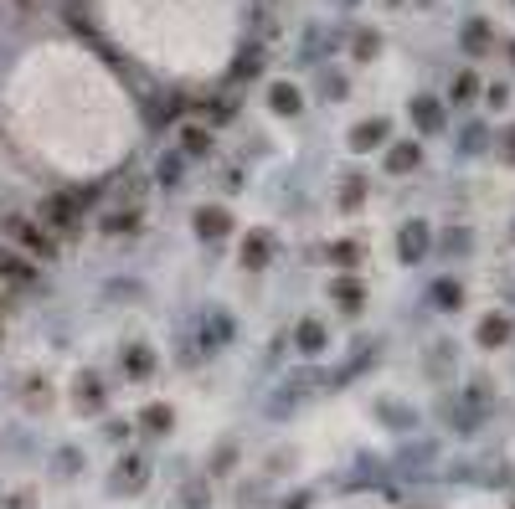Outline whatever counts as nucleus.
<instances>
[{
	"label": "nucleus",
	"instance_id": "f257e3e1",
	"mask_svg": "<svg viewBox=\"0 0 515 509\" xmlns=\"http://www.w3.org/2000/svg\"><path fill=\"white\" fill-rule=\"evenodd\" d=\"M0 227H5V232H11V237H16L26 252H31V258H57V243H52V232H47V227H36L31 217H5Z\"/></svg>",
	"mask_w": 515,
	"mask_h": 509
},
{
	"label": "nucleus",
	"instance_id": "f03ea898",
	"mask_svg": "<svg viewBox=\"0 0 515 509\" xmlns=\"http://www.w3.org/2000/svg\"><path fill=\"white\" fill-rule=\"evenodd\" d=\"M42 227L47 232H73V227H83V201L73 195H47L42 201Z\"/></svg>",
	"mask_w": 515,
	"mask_h": 509
},
{
	"label": "nucleus",
	"instance_id": "7ed1b4c3",
	"mask_svg": "<svg viewBox=\"0 0 515 509\" xmlns=\"http://www.w3.org/2000/svg\"><path fill=\"white\" fill-rule=\"evenodd\" d=\"M0 283H11V289H36V283H42V273L26 263L21 252L0 247Z\"/></svg>",
	"mask_w": 515,
	"mask_h": 509
},
{
	"label": "nucleus",
	"instance_id": "20e7f679",
	"mask_svg": "<svg viewBox=\"0 0 515 509\" xmlns=\"http://www.w3.org/2000/svg\"><path fill=\"white\" fill-rule=\"evenodd\" d=\"M428 252V221H407L402 232H397V258L402 263H417Z\"/></svg>",
	"mask_w": 515,
	"mask_h": 509
},
{
	"label": "nucleus",
	"instance_id": "39448f33",
	"mask_svg": "<svg viewBox=\"0 0 515 509\" xmlns=\"http://www.w3.org/2000/svg\"><path fill=\"white\" fill-rule=\"evenodd\" d=\"M269 263H273V237L269 232H247L243 237V267L258 273V267H269Z\"/></svg>",
	"mask_w": 515,
	"mask_h": 509
},
{
	"label": "nucleus",
	"instance_id": "423d86ee",
	"mask_svg": "<svg viewBox=\"0 0 515 509\" xmlns=\"http://www.w3.org/2000/svg\"><path fill=\"white\" fill-rule=\"evenodd\" d=\"M382 145H387V119H366V123H356V129H350V149H356V155L382 149Z\"/></svg>",
	"mask_w": 515,
	"mask_h": 509
},
{
	"label": "nucleus",
	"instance_id": "0eeeda50",
	"mask_svg": "<svg viewBox=\"0 0 515 509\" xmlns=\"http://www.w3.org/2000/svg\"><path fill=\"white\" fill-rule=\"evenodd\" d=\"M149 479V463L145 458H124L119 463V473H114V489H124V494H140Z\"/></svg>",
	"mask_w": 515,
	"mask_h": 509
},
{
	"label": "nucleus",
	"instance_id": "6e6552de",
	"mask_svg": "<svg viewBox=\"0 0 515 509\" xmlns=\"http://www.w3.org/2000/svg\"><path fill=\"white\" fill-rule=\"evenodd\" d=\"M413 119L422 134H433V129H443V103L439 98H428V93H417L413 98Z\"/></svg>",
	"mask_w": 515,
	"mask_h": 509
},
{
	"label": "nucleus",
	"instance_id": "1a4fd4ad",
	"mask_svg": "<svg viewBox=\"0 0 515 509\" xmlns=\"http://www.w3.org/2000/svg\"><path fill=\"white\" fill-rule=\"evenodd\" d=\"M109 407V391H103L99 376H83L77 381V412H103Z\"/></svg>",
	"mask_w": 515,
	"mask_h": 509
},
{
	"label": "nucleus",
	"instance_id": "9d476101",
	"mask_svg": "<svg viewBox=\"0 0 515 509\" xmlns=\"http://www.w3.org/2000/svg\"><path fill=\"white\" fill-rule=\"evenodd\" d=\"M459 42H464V52H469V57H485V52L495 47V31H490V21H479V16H474V21L464 26V36H459Z\"/></svg>",
	"mask_w": 515,
	"mask_h": 509
},
{
	"label": "nucleus",
	"instance_id": "9b49d317",
	"mask_svg": "<svg viewBox=\"0 0 515 509\" xmlns=\"http://www.w3.org/2000/svg\"><path fill=\"white\" fill-rule=\"evenodd\" d=\"M330 298H335V304H341L345 314H356V309H361V304H366V289H361V283H356V278H335V283H330Z\"/></svg>",
	"mask_w": 515,
	"mask_h": 509
},
{
	"label": "nucleus",
	"instance_id": "f8f14e48",
	"mask_svg": "<svg viewBox=\"0 0 515 509\" xmlns=\"http://www.w3.org/2000/svg\"><path fill=\"white\" fill-rule=\"evenodd\" d=\"M269 108H273V114H289V119H294L299 108H304V98H299L294 83H273V88H269Z\"/></svg>",
	"mask_w": 515,
	"mask_h": 509
},
{
	"label": "nucleus",
	"instance_id": "ddd939ff",
	"mask_svg": "<svg viewBox=\"0 0 515 509\" xmlns=\"http://www.w3.org/2000/svg\"><path fill=\"white\" fill-rule=\"evenodd\" d=\"M294 339H299V350H304V355H319V350L330 345V335H325V324H319V319H299Z\"/></svg>",
	"mask_w": 515,
	"mask_h": 509
},
{
	"label": "nucleus",
	"instance_id": "4468645a",
	"mask_svg": "<svg viewBox=\"0 0 515 509\" xmlns=\"http://www.w3.org/2000/svg\"><path fill=\"white\" fill-rule=\"evenodd\" d=\"M227 227H232V217H227L221 206H201V211H197V232H201V237L217 243V237H227Z\"/></svg>",
	"mask_w": 515,
	"mask_h": 509
},
{
	"label": "nucleus",
	"instance_id": "2eb2a0df",
	"mask_svg": "<svg viewBox=\"0 0 515 509\" xmlns=\"http://www.w3.org/2000/svg\"><path fill=\"white\" fill-rule=\"evenodd\" d=\"M511 339V314H490V319H479V345L485 350H500Z\"/></svg>",
	"mask_w": 515,
	"mask_h": 509
},
{
	"label": "nucleus",
	"instance_id": "dca6fc26",
	"mask_svg": "<svg viewBox=\"0 0 515 509\" xmlns=\"http://www.w3.org/2000/svg\"><path fill=\"white\" fill-rule=\"evenodd\" d=\"M422 165V145L417 139H407V145H392V155H387V170L392 175H407V170Z\"/></svg>",
	"mask_w": 515,
	"mask_h": 509
},
{
	"label": "nucleus",
	"instance_id": "f3484780",
	"mask_svg": "<svg viewBox=\"0 0 515 509\" xmlns=\"http://www.w3.org/2000/svg\"><path fill=\"white\" fill-rule=\"evenodd\" d=\"M149 365H155V355H149V345H129L124 350V376H134V381H145Z\"/></svg>",
	"mask_w": 515,
	"mask_h": 509
},
{
	"label": "nucleus",
	"instance_id": "a211bd4d",
	"mask_svg": "<svg viewBox=\"0 0 515 509\" xmlns=\"http://www.w3.org/2000/svg\"><path fill=\"white\" fill-rule=\"evenodd\" d=\"M171 422H175V412L165 402H149L145 412H140V427H145V433H171Z\"/></svg>",
	"mask_w": 515,
	"mask_h": 509
},
{
	"label": "nucleus",
	"instance_id": "6ab92c4d",
	"mask_svg": "<svg viewBox=\"0 0 515 509\" xmlns=\"http://www.w3.org/2000/svg\"><path fill=\"white\" fill-rule=\"evenodd\" d=\"M459 304H464V289L454 278H439L433 283V309H459Z\"/></svg>",
	"mask_w": 515,
	"mask_h": 509
},
{
	"label": "nucleus",
	"instance_id": "aec40b11",
	"mask_svg": "<svg viewBox=\"0 0 515 509\" xmlns=\"http://www.w3.org/2000/svg\"><path fill=\"white\" fill-rule=\"evenodd\" d=\"M350 47H356V62H371L376 47H382V36H376V31H356V42H350Z\"/></svg>",
	"mask_w": 515,
	"mask_h": 509
},
{
	"label": "nucleus",
	"instance_id": "412c9836",
	"mask_svg": "<svg viewBox=\"0 0 515 509\" xmlns=\"http://www.w3.org/2000/svg\"><path fill=\"white\" fill-rule=\"evenodd\" d=\"M181 139H186V155H206V149H212V134H206V129H197V123H191V129H186V134H181Z\"/></svg>",
	"mask_w": 515,
	"mask_h": 509
},
{
	"label": "nucleus",
	"instance_id": "4be33fe9",
	"mask_svg": "<svg viewBox=\"0 0 515 509\" xmlns=\"http://www.w3.org/2000/svg\"><path fill=\"white\" fill-rule=\"evenodd\" d=\"M361 195H366V175H345L341 201H345V206H361Z\"/></svg>",
	"mask_w": 515,
	"mask_h": 509
},
{
	"label": "nucleus",
	"instance_id": "5701e85b",
	"mask_svg": "<svg viewBox=\"0 0 515 509\" xmlns=\"http://www.w3.org/2000/svg\"><path fill=\"white\" fill-rule=\"evenodd\" d=\"M258 73H263V52H243L237 68H232V77H258Z\"/></svg>",
	"mask_w": 515,
	"mask_h": 509
},
{
	"label": "nucleus",
	"instance_id": "b1692460",
	"mask_svg": "<svg viewBox=\"0 0 515 509\" xmlns=\"http://www.w3.org/2000/svg\"><path fill=\"white\" fill-rule=\"evenodd\" d=\"M109 232H140V211H119V217H109Z\"/></svg>",
	"mask_w": 515,
	"mask_h": 509
},
{
	"label": "nucleus",
	"instance_id": "393cba45",
	"mask_svg": "<svg viewBox=\"0 0 515 509\" xmlns=\"http://www.w3.org/2000/svg\"><path fill=\"white\" fill-rule=\"evenodd\" d=\"M474 98V73H459L454 77V103H469Z\"/></svg>",
	"mask_w": 515,
	"mask_h": 509
},
{
	"label": "nucleus",
	"instance_id": "a878e982",
	"mask_svg": "<svg viewBox=\"0 0 515 509\" xmlns=\"http://www.w3.org/2000/svg\"><path fill=\"white\" fill-rule=\"evenodd\" d=\"M330 258H335V263H345V267H350V263H356V247H350V243H335V247H330Z\"/></svg>",
	"mask_w": 515,
	"mask_h": 509
},
{
	"label": "nucleus",
	"instance_id": "bb28decb",
	"mask_svg": "<svg viewBox=\"0 0 515 509\" xmlns=\"http://www.w3.org/2000/svg\"><path fill=\"white\" fill-rule=\"evenodd\" d=\"M485 98H490V108H505V103H511V88H505V83H495Z\"/></svg>",
	"mask_w": 515,
	"mask_h": 509
},
{
	"label": "nucleus",
	"instance_id": "cd10ccee",
	"mask_svg": "<svg viewBox=\"0 0 515 509\" xmlns=\"http://www.w3.org/2000/svg\"><path fill=\"white\" fill-rule=\"evenodd\" d=\"M505 160H515V129L505 134Z\"/></svg>",
	"mask_w": 515,
	"mask_h": 509
},
{
	"label": "nucleus",
	"instance_id": "c85d7f7f",
	"mask_svg": "<svg viewBox=\"0 0 515 509\" xmlns=\"http://www.w3.org/2000/svg\"><path fill=\"white\" fill-rule=\"evenodd\" d=\"M11 509H26V494H16V499H11Z\"/></svg>",
	"mask_w": 515,
	"mask_h": 509
},
{
	"label": "nucleus",
	"instance_id": "c756f323",
	"mask_svg": "<svg viewBox=\"0 0 515 509\" xmlns=\"http://www.w3.org/2000/svg\"><path fill=\"white\" fill-rule=\"evenodd\" d=\"M511 57H515V47H511Z\"/></svg>",
	"mask_w": 515,
	"mask_h": 509
}]
</instances>
